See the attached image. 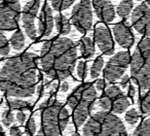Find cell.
<instances>
[{
	"instance_id": "cell-1",
	"label": "cell",
	"mask_w": 150,
	"mask_h": 136,
	"mask_svg": "<svg viewBox=\"0 0 150 136\" xmlns=\"http://www.w3.org/2000/svg\"><path fill=\"white\" fill-rule=\"evenodd\" d=\"M38 56L24 53L5 61L0 69V90L7 97H31L38 80Z\"/></svg>"
},
{
	"instance_id": "cell-2",
	"label": "cell",
	"mask_w": 150,
	"mask_h": 136,
	"mask_svg": "<svg viewBox=\"0 0 150 136\" xmlns=\"http://www.w3.org/2000/svg\"><path fill=\"white\" fill-rule=\"evenodd\" d=\"M77 48L71 39L59 37L45 41L40 53V65L50 78L64 80L73 73Z\"/></svg>"
},
{
	"instance_id": "cell-3",
	"label": "cell",
	"mask_w": 150,
	"mask_h": 136,
	"mask_svg": "<svg viewBox=\"0 0 150 136\" xmlns=\"http://www.w3.org/2000/svg\"><path fill=\"white\" fill-rule=\"evenodd\" d=\"M39 111L41 125L38 134L42 136L62 135L70 120L66 107L57 99L50 98L40 104Z\"/></svg>"
},
{
	"instance_id": "cell-4",
	"label": "cell",
	"mask_w": 150,
	"mask_h": 136,
	"mask_svg": "<svg viewBox=\"0 0 150 136\" xmlns=\"http://www.w3.org/2000/svg\"><path fill=\"white\" fill-rule=\"evenodd\" d=\"M97 100V89L90 83L79 85L68 97L69 107L72 109L73 123L77 128L81 127L88 119Z\"/></svg>"
},
{
	"instance_id": "cell-5",
	"label": "cell",
	"mask_w": 150,
	"mask_h": 136,
	"mask_svg": "<svg viewBox=\"0 0 150 136\" xmlns=\"http://www.w3.org/2000/svg\"><path fill=\"white\" fill-rule=\"evenodd\" d=\"M127 134L122 121L108 110L95 113L86 120L82 128V135L86 136H125Z\"/></svg>"
},
{
	"instance_id": "cell-6",
	"label": "cell",
	"mask_w": 150,
	"mask_h": 136,
	"mask_svg": "<svg viewBox=\"0 0 150 136\" xmlns=\"http://www.w3.org/2000/svg\"><path fill=\"white\" fill-rule=\"evenodd\" d=\"M131 75L141 90H150V38H143L131 57Z\"/></svg>"
},
{
	"instance_id": "cell-7",
	"label": "cell",
	"mask_w": 150,
	"mask_h": 136,
	"mask_svg": "<svg viewBox=\"0 0 150 136\" xmlns=\"http://www.w3.org/2000/svg\"><path fill=\"white\" fill-rule=\"evenodd\" d=\"M129 104L131 102L127 96L123 94L120 88L116 85L107 88L99 100V105L103 109L118 115L125 113Z\"/></svg>"
},
{
	"instance_id": "cell-8",
	"label": "cell",
	"mask_w": 150,
	"mask_h": 136,
	"mask_svg": "<svg viewBox=\"0 0 150 136\" xmlns=\"http://www.w3.org/2000/svg\"><path fill=\"white\" fill-rule=\"evenodd\" d=\"M21 19L19 0H0V30H13Z\"/></svg>"
},
{
	"instance_id": "cell-9",
	"label": "cell",
	"mask_w": 150,
	"mask_h": 136,
	"mask_svg": "<svg viewBox=\"0 0 150 136\" xmlns=\"http://www.w3.org/2000/svg\"><path fill=\"white\" fill-rule=\"evenodd\" d=\"M93 9L90 0H82L75 5L71 13V22L80 33H86L93 26Z\"/></svg>"
},
{
	"instance_id": "cell-10",
	"label": "cell",
	"mask_w": 150,
	"mask_h": 136,
	"mask_svg": "<svg viewBox=\"0 0 150 136\" xmlns=\"http://www.w3.org/2000/svg\"><path fill=\"white\" fill-rule=\"evenodd\" d=\"M131 64V56L129 52H119L111 57L104 68V78L109 83H114L120 78Z\"/></svg>"
},
{
	"instance_id": "cell-11",
	"label": "cell",
	"mask_w": 150,
	"mask_h": 136,
	"mask_svg": "<svg viewBox=\"0 0 150 136\" xmlns=\"http://www.w3.org/2000/svg\"><path fill=\"white\" fill-rule=\"evenodd\" d=\"M40 0H31L24 6L22 13V21L25 33L30 39H35L37 37V29L35 26V19L40 9Z\"/></svg>"
},
{
	"instance_id": "cell-12",
	"label": "cell",
	"mask_w": 150,
	"mask_h": 136,
	"mask_svg": "<svg viewBox=\"0 0 150 136\" xmlns=\"http://www.w3.org/2000/svg\"><path fill=\"white\" fill-rule=\"evenodd\" d=\"M131 21L138 33L150 36V7L147 3H141L132 11Z\"/></svg>"
},
{
	"instance_id": "cell-13",
	"label": "cell",
	"mask_w": 150,
	"mask_h": 136,
	"mask_svg": "<svg viewBox=\"0 0 150 136\" xmlns=\"http://www.w3.org/2000/svg\"><path fill=\"white\" fill-rule=\"evenodd\" d=\"M94 40L104 55L111 56L114 54V42L108 27L103 24H98L94 31Z\"/></svg>"
},
{
	"instance_id": "cell-14",
	"label": "cell",
	"mask_w": 150,
	"mask_h": 136,
	"mask_svg": "<svg viewBox=\"0 0 150 136\" xmlns=\"http://www.w3.org/2000/svg\"><path fill=\"white\" fill-rule=\"evenodd\" d=\"M113 35L116 42L125 48H129L133 46L135 41V36L129 25L127 22H120L113 27Z\"/></svg>"
},
{
	"instance_id": "cell-15",
	"label": "cell",
	"mask_w": 150,
	"mask_h": 136,
	"mask_svg": "<svg viewBox=\"0 0 150 136\" xmlns=\"http://www.w3.org/2000/svg\"><path fill=\"white\" fill-rule=\"evenodd\" d=\"M54 25V18L52 16V7L45 3L40 11L38 17V33L41 37H46L50 35Z\"/></svg>"
},
{
	"instance_id": "cell-16",
	"label": "cell",
	"mask_w": 150,
	"mask_h": 136,
	"mask_svg": "<svg viewBox=\"0 0 150 136\" xmlns=\"http://www.w3.org/2000/svg\"><path fill=\"white\" fill-rule=\"evenodd\" d=\"M93 6L101 21L111 23L115 19V9L111 0H93Z\"/></svg>"
},
{
	"instance_id": "cell-17",
	"label": "cell",
	"mask_w": 150,
	"mask_h": 136,
	"mask_svg": "<svg viewBox=\"0 0 150 136\" xmlns=\"http://www.w3.org/2000/svg\"><path fill=\"white\" fill-rule=\"evenodd\" d=\"M80 55L84 59H90L95 55V43L90 37H82L78 42Z\"/></svg>"
},
{
	"instance_id": "cell-18",
	"label": "cell",
	"mask_w": 150,
	"mask_h": 136,
	"mask_svg": "<svg viewBox=\"0 0 150 136\" xmlns=\"http://www.w3.org/2000/svg\"><path fill=\"white\" fill-rule=\"evenodd\" d=\"M54 24L59 33L62 35H67L71 31V24L69 20L64 15H57L54 18Z\"/></svg>"
},
{
	"instance_id": "cell-19",
	"label": "cell",
	"mask_w": 150,
	"mask_h": 136,
	"mask_svg": "<svg viewBox=\"0 0 150 136\" xmlns=\"http://www.w3.org/2000/svg\"><path fill=\"white\" fill-rule=\"evenodd\" d=\"M134 9V2L133 0H122L118 4L116 9V13L121 19H127Z\"/></svg>"
},
{
	"instance_id": "cell-20",
	"label": "cell",
	"mask_w": 150,
	"mask_h": 136,
	"mask_svg": "<svg viewBox=\"0 0 150 136\" xmlns=\"http://www.w3.org/2000/svg\"><path fill=\"white\" fill-rule=\"evenodd\" d=\"M11 44L16 51H22L25 46V35L21 30H17L11 37Z\"/></svg>"
},
{
	"instance_id": "cell-21",
	"label": "cell",
	"mask_w": 150,
	"mask_h": 136,
	"mask_svg": "<svg viewBox=\"0 0 150 136\" xmlns=\"http://www.w3.org/2000/svg\"><path fill=\"white\" fill-rule=\"evenodd\" d=\"M6 106L8 107L11 110H26V109H29L31 107L28 101H24L22 99H9L6 102Z\"/></svg>"
},
{
	"instance_id": "cell-22",
	"label": "cell",
	"mask_w": 150,
	"mask_h": 136,
	"mask_svg": "<svg viewBox=\"0 0 150 136\" xmlns=\"http://www.w3.org/2000/svg\"><path fill=\"white\" fill-rule=\"evenodd\" d=\"M104 59L102 57H98V58L95 59L94 63H93L92 67H91L90 74L92 78H97L102 72L103 68H104Z\"/></svg>"
},
{
	"instance_id": "cell-23",
	"label": "cell",
	"mask_w": 150,
	"mask_h": 136,
	"mask_svg": "<svg viewBox=\"0 0 150 136\" xmlns=\"http://www.w3.org/2000/svg\"><path fill=\"white\" fill-rule=\"evenodd\" d=\"M136 136H150V117L143 121L134 131Z\"/></svg>"
},
{
	"instance_id": "cell-24",
	"label": "cell",
	"mask_w": 150,
	"mask_h": 136,
	"mask_svg": "<svg viewBox=\"0 0 150 136\" xmlns=\"http://www.w3.org/2000/svg\"><path fill=\"white\" fill-rule=\"evenodd\" d=\"M76 0H52V7L57 11H62L69 9Z\"/></svg>"
},
{
	"instance_id": "cell-25",
	"label": "cell",
	"mask_w": 150,
	"mask_h": 136,
	"mask_svg": "<svg viewBox=\"0 0 150 136\" xmlns=\"http://www.w3.org/2000/svg\"><path fill=\"white\" fill-rule=\"evenodd\" d=\"M139 107L145 115H150V92L142 95L139 98Z\"/></svg>"
},
{
	"instance_id": "cell-26",
	"label": "cell",
	"mask_w": 150,
	"mask_h": 136,
	"mask_svg": "<svg viewBox=\"0 0 150 136\" xmlns=\"http://www.w3.org/2000/svg\"><path fill=\"white\" fill-rule=\"evenodd\" d=\"M7 40L5 34L2 31H0V55L1 56H7L11 51V46Z\"/></svg>"
},
{
	"instance_id": "cell-27",
	"label": "cell",
	"mask_w": 150,
	"mask_h": 136,
	"mask_svg": "<svg viewBox=\"0 0 150 136\" xmlns=\"http://www.w3.org/2000/svg\"><path fill=\"white\" fill-rule=\"evenodd\" d=\"M139 119H140V115L138 113L137 109L135 108H132L129 110L127 111L125 115V120L129 125H136V124L139 122Z\"/></svg>"
},
{
	"instance_id": "cell-28",
	"label": "cell",
	"mask_w": 150,
	"mask_h": 136,
	"mask_svg": "<svg viewBox=\"0 0 150 136\" xmlns=\"http://www.w3.org/2000/svg\"><path fill=\"white\" fill-rule=\"evenodd\" d=\"M1 121H2L3 125L6 126V127H9L15 121V115H13V110L11 109V110H5L1 115Z\"/></svg>"
},
{
	"instance_id": "cell-29",
	"label": "cell",
	"mask_w": 150,
	"mask_h": 136,
	"mask_svg": "<svg viewBox=\"0 0 150 136\" xmlns=\"http://www.w3.org/2000/svg\"><path fill=\"white\" fill-rule=\"evenodd\" d=\"M88 64L84 61H79L77 64V75L80 80H84L88 76Z\"/></svg>"
},
{
	"instance_id": "cell-30",
	"label": "cell",
	"mask_w": 150,
	"mask_h": 136,
	"mask_svg": "<svg viewBox=\"0 0 150 136\" xmlns=\"http://www.w3.org/2000/svg\"><path fill=\"white\" fill-rule=\"evenodd\" d=\"M25 134L26 135H34L36 132V122L34 117H30L27 121L25 126Z\"/></svg>"
},
{
	"instance_id": "cell-31",
	"label": "cell",
	"mask_w": 150,
	"mask_h": 136,
	"mask_svg": "<svg viewBox=\"0 0 150 136\" xmlns=\"http://www.w3.org/2000/svg\"><path fill=\"white\" fill-rule=\"evenodd\" d=\"M9 134L13 136H20V135H23L22 133V130L20 129L19 126H11L9 127Z\"/></svg>"
},
{
	"instance_id": "cell-32",
	"label": "cell",
	"mask_w": 150,
	"mask_h": 136,
	"mask_svg": "<svg viewBox=\"0 0 150 136\" xmlns=\"http://www.w3.org/2000/svg\"><path fill=\"white\" fill-rule=\"evenodd\" d=\"M16 119H17V121L19 122L20 124H24L26 122V120H27V115H26L24 111L19 110L17 113V115H16Z\"/></svg>"
},
{
	"instance_id": "cell-33",
	"label": "cell",
	"mask_w": 150,
	"mask_h": 136,
	"mask_svg": "<svg viewBox=\"0 0 150 136\" xmlns=\"http://www.w3.org/2000/svg\"><path fill=\"white\" fill-rule=\"evenodd\" d=\"M95 87L98 91H103L106 88V83H105L104 80H98L95 84Z\"/></svg>"
},
{
	"instance_id": "cell-34",
	"label": "cell",
	"mask_w": 150,
	"mask_h": 136,
	"mask_svg": "<svg viewBox=\"0 0 150 136\" xmlns=\"http://www.w3.org/2000/svg\"><path fill=\"white\" fill-rule=\"evenodd\" d=\"M135 94H136V89H135V86L132 84H129L127 86V97H129L131 99H133L135 97Z\"/></svg>"
},
{
	"instance_id": "cell-35",
	"label": "cell",
	"mask_w": 150,
	"mask_h": 136,
	"mask_svg": "<svg viewBox=\"0 0 150 136\" xmlns=\"http://www.w3.org/2000/svg\"><path fill=\"white\" fill-rule=\"evenodd\" d=\"M120 85H121L122 88H127V87L129 85V76L123 75L122 78H121V80H120Z\"/></svg>"
},
{
	"instance_id": "cell-36",
	"label": "cell",
	"mask_w": 150,
	"mask_h": 136,
	"mask_svg": "<svg viewBox=\"0 0 150 136\" xmlns=\"http://www.w3.org/2000/svg\"><path fill=\"white\" fill-rule=\"evenodd\" d=\"M60 90L62 91L63 93H66L67 91L69 90V84L67 82H65V83H63L62 85H61V88H60Z\"/></svg>"
},
{
	"instance_id": "cell-37",
	"label": "cell",
	"mask_w": 150,
	"mask_h": 136,
	"mask_svg": "<svg viewBox=\"0 0 150 136\" xmlns=\"http://www.w3.org/2000/svg\"><path fill=\"white\" fill-rule=\"evenodd\" d=\"M4 130H3L2 126H1V124H0V135H4Z\"/></svg>"
},
{
	"instance_id": "cell-38",
	"label": "cell",
	"mask_w": 150,
	"mask_h": 136,
	"mask_svg": "<svg viewBox=\"0 0 150 136\" xmlns=\"http://www.w3.org/2000/svg\"><path fill=\"white\" fill-rule=\"evenodd\" d=\"M146 3L148 4V6L150 7V0H146Z\"/></svg>"
},
{
	"instance_id": "cell-39",
	"label": "cell",
	"mask_w": 150,
	"mask_h": 136,
	"mask_svg": "<svg viewBox=\"0 0 150 136\" xmlns=\"http://www.w3.org/2000/svg\"><path fill=\"white\" fill-rule=\"evenodd\" d=\"M0 104H1V96H0Z\"/></svg>"
},
{
	"instance_id": "cell-40",
	"label": "cell",
	"mask_w": 150,
	"mask_h": 136,
	"mask_svg": "<svg viewBox=\"0 0 150 136\" xmlns=\"http://www.w3.org/2000/svg\"><path fill=\"white\" fill-rule=\"evenodd\" d=\"M138 1H140V0H138Z\"/></svg>"
}]
</instances>
